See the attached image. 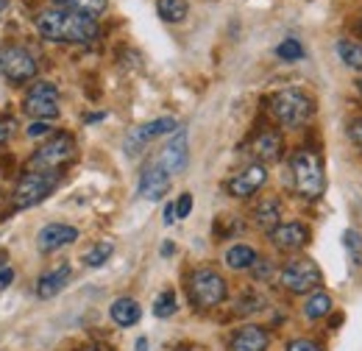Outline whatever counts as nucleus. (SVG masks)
Returning <instances> with one entry per match:
<instances>
[{
    "mask_svg": "<svg viewBox=\"0 0 362 351\" xmlns=\"http://www.w3.org/2000/svg\"><path fill=\"white\" fill-rule=\"evenodd\" d=\"M59 8H67V11H76V14H84V17H98L106 11V3L109 0H53Z\"/></svg>",
    "mask_w": 362,
    "mask_h": 351,
    "instance_id": "22",
    "label": "nucleus"
},
{
    "mask_svg": "<svg viewBox=\"0 0 362 351\" xmlns=\"http://www.w3.org/2000/svg\"><path fill=\"white\" fill-rule=\"evenodd\" d=\"M165 171L170 176H179L184 173V168H187V162H189V151H187V132L179 129V132L173 134V139L162 148V154H159V159H156Z\"/></svg>",
    "mask_w": 362,
    "mask_h": 351,
    "instance_id": "13",
    "label": "nucleus"
},
{
    "mask_svg": "<svg viewBox=\"0 0 362 351\" xmlns=\"http://www.w3.org/2000/svg\"><path fill=\"white\" fill-rule=\"evenodd\" d=\"M284 351H323V346H320V343H315V340L298 338V340H290V343H287V349H284Z\"/></svg>",
    "mask_w": 362,
    "mask_h": 351,
    "instance_id": "31",
    "label": "nucleus"
},
{
    "mask_svg": "<svg viewBox=\"0 0 362 351\" xmlns=\"http://www.w3.org/2000/svg\"><path fill=\"white\" fill-rule=\"evenodd\" d=\"M25 112L34 120H53L59 117V89L50 81H37L31 92L25 95Z\"/></svg>",
    "mask_w": 362,
    "mask_h": 351,
    "instance_id": "9",
    "label": "nucleus"
},
{
    "mask_svg": "<svg viewBox=\"0 0 362 351\" xmlns=\"http://www.w3.org/2000/svg\"><path fill=\"white\" fill-rule=\"evenodd\" d=\"M165 226H170V223H173V220H179L176 218V204H168V207H165Z\"/></svg>",
    "mask_w": 362,
    "mask_h": 351,
    "instance_id": "37",
    "label": "nucleus"
},
{
    "mask_svg": "<svg viewBox=\"0 0 362 351\" xmlns=\"http://www.w3.org/2000/svg\"><path fill=\"white\" fill-rule=\"evenodd\" d=\"M337 56L343 59L346 67L362 73V45L360 42H354V40H340V42H337Z\"/></svg>",
    "mask_w": 362,
    "mask_h": 351,
    "instance_id": "24",
    "label": "nucleus"
},
{
    "mask_svg": "<svg viewBox=\"0 0 362 351\" xmlns=\"http://www.w3.org/2000/svg\"><path fill=\"white\" fill-rule=\"evenodd\" d=\"M78 240V229L76 226H67V223H47L45 229L37 234V248L42 254H53L70 243Z\"/></svg>",
    "mask_w": 362,
    "mask_h": 351,
    "instance_id": "12",
    "label": "nucleus"
},
{
    "mask_svg": "<svg viewBox=\"0 0 362 351\" xmlns=\"http://www.w3.org/2000/svg\"><path fill=\"white\" fill-rule=\"evenodd\" d=\"M349 137H351V142H354V145H357V148L362 151V117L351 123V129H349Z\"/></svg>",
    "mask_w": 362,
    "mask_h": 351,
    "instance_id": "34",
    "label": "nucleus"
},
{
    "mask_svg": "<svg viewBox=\"0 0 362 351\" xmlns=\"http://www.w3.org/2000/svg\"><path fill=\"white\" fill-rule=\"evenodd\" d=\"M346 248H349L351 260H354L357 265H362V234L360 231H354V229L346 231Z\"/></svg>",
    "mask_w": 362,
    "mask_h": 351,
    "instance_id": "29",
    "label": "nucleus"
},
{
    "mask_svg": "<svg viewBox=\"0 0 362 351\" xmlns=\"http://www.w3.org/2000/svg\"><path fill=\"white\" fill-rule=\"evenodd\" d=\"M262 296H257V293H248L243 301H237V312L240 315H248V312H257V309H262Z\"/></svg>",
    "mask_w": 362,
    "mask_h": 351,
    "instance_id": "30",
    "label": "nucleus"
},
{
    "mask_svg": "<svg viewBox=\"0 0 362 351\" xmlns=\"http://www.w3.org/2000/svg\"><path fill=\"white\" fill-rule=\"evenodd\" d=\"M271 243L279 251H298L310 243V229L304 223H279L271 231Z\"/></svg>",
    "mask_w": 362,
    "mask_h": 351,
    "instance_id": "15",
    "label": "nucleus"
},
{
    "mask_svg": "<svg viewBox=\"0 0 362 351\" xmlns=\"http://www.w3.org/2000/svg\"><path fill=\"white\" fill-rule=\"evenodd\" d=\"M168 190H170V173L159 162H151L139 176V195L145 201H159Z\"/></svg>",
    "mask_w": 362,
    "mask_h": 351,
    "instance_id": "14",
    "label": "nucleus"
},
{
    "mask_svg": "<svg viewBox=\"0 0 362 351\" xmlns=\"http://www.w3.org/2000/svg\"><path fill=\"white\" fill-rule=\"evenodd\" d=\"M276 56L284 59V62H298V59H304V47H301L298 40H284L276 47Z\"/></svg>",
    "mask_w": 362,
    "mask_h": 351,
    "instance_id": "28",
    "label": "nucleus"
},
{
    "mask_svg": "<svg viewBox=\"0 0 362 351\" xmlns=\"http://www.w3.org/2000/svg\"><path fill=\"white\" fill-rule=\"evenodd\" d=\"M136 351H148V340H145V338L136 340Z\"/></svg>",
    "mask_w": 362,
    "mask_h": 351,
    "instance_id": "38",
    "label": "nucleus"
},
{
    "mask_svg": "<svg viewBox=\"0 0 362 351\" xmlns=\"http://www.w3.org/2000/svg\"><path fill=\"white\" fill-rule=\"evenodd\" d=\"M290 173H293V187L301 198L315 201L326 190V176H323V165L313 151H296L290 159Z\"/></svg>",
    "mask_w": 362,
    "mask_h": 351,
    "instance_id": "3",
    "label": "nucleus"
},
{
    "mask_svg": "<svg viewBox=\"0 0 362 351\" xmlns=\"http://www.w3.org/2000/svg\"><path fill=\"white\" fill-rule=\"evenodd\" d=\"M315 112V103L301 89H279L271 98V115L281 129H298L304 126Z\"/></svg>",
    "mask_w": 362,
    "mask_h": 351,
    "instance_id": "2",
    "label": "nucleus"
},
{
    "mask_svg": "<svg viewBox=\"0 0 362 351\" xmlns=\"http://www.w3.org/2000/svg\"><path fill=\"white\" fill-rule=\"evenodd\" d=\"M279 284L296 296H307V293H315L317 287L323 284V273L313 260H290V263L281 267L279 273Z\"/></svg>",
    "mask_w": 362,
    "mask_h": 351,
    "instance_id": "7",
    "label": "nucleus"
},
{
    "mask_svg": "<svg viewBox=\"0 0 362 351\" xmlns=\"http://www.w3.org/2000/svg\"><path fill=\"white\" fill-rule=\"evenodd\" d=\"M162 254H165V257H168V254H173V246H170V243H165V246H162Z\"/></svg>",
    "mask_w": 362,
    "mask_h": 351,
    "instance_id": "39",
    "label": "nucleus"
},
{
    "mask_svg": "<svg viewBox=\"0 0 362 351\" xmlns=\"http://www.w3.org/2000/svg\"><path fill=\"white\" fill-rule=\"evenodd\" d=\"M47 132H50V123H47V120H34V123L25 129V134H28L31 139H37V137H45Z\"/></svg>",
    "mask_w": 362,
    "mask_h": 351,
    "instance_id": "33",
    "label": "nucleus"
},
{
    "mask_svg": "<svg viewBox=\"0 0 362 351\" xmlns=\"http://www.w3.org/2000/svg\"><path fill=\"white\" fill-rule=\"evenodd\" d=\"M109 315H112V321H115L117 326L129 329V326H134L136 321L142 318V309H139V304H136L134 299L123 296V299L112 301V307H109Z\"/></svg>",
    "mask_w": 362,
    "mask_h": 351,
    "instance_id": "19",
    "label": "nucleus"
},
{
    "mask_svg": "<svg viewBox=\"0 0 362 351\" xmlns=\"http://www.w3.org/2000/svg\"><path fill=\"white\" fill-rule=\"evenodd\" d=\"M179 351H187V349H179Z\"/></svg>",
    "mask_w": 362,
    "mask_h": 351,
    "instance_id": "44",
    "label": "nucleus"
},
{
    "mask_svg": "<svg viewBox=\"0 0 362 351\" xmlns=\"http://www.w3.org/2000/svg\"><path fill=\"white\" fill-rule=\"evenodd\" d=\"M360 28H362V20H360Z\"/></svg>",
    "mask_w": 362,
    "mask_h": 351,
    "instance_id": "43",
    "label": "nucleus"
},
{
    "mask_svg": "<svg viewBox=\"0 0 362 351\" xmlns=\"http://www.w3.org/2000/svg\"><path fill=\"white\" fill-rule=\"evenodd\" d=\"M70 276H73V267L67 263L50 267L47 273H42V276L37 279V296H40V299H53V296H59V293L70 284Z\"/></svg>",
    "mask_w": 362,
    "mask_h": 351,
    "instance_id": "16",
    "label": "nucleus"
},
{
    "mask_svg": "<svg viewBox=\"0 0 362 351\" xmlns=\"http://www.w3.org/2000/svg\"><path fill=\"white\" fill-rule=\"evenodd\" d=\"M11 126H14V123H11V117H3V120H0V142L11 137Z\"/></svg>",
    "mask_w": 362,
    "mask_h": 351,
    "instance_id": "36",
    "label": "nucleus"
},
{
    "mask_svg": "<svg viewBox=\"0 0 362 351\" xmlns=\"http://www.w3.org/2000/svg\"><path fill=\"white\" fill-rule=\"evenodd\" d=\"M176 129H179L176 117H156V120H151V123L139 126V129H134V132L126 137V154H129V156H134V154H139L151 139L165 137V134H173Z\"/></svg>",
    "mask_w": 362,
    "mask_h": 351,
    "instance_id": "10",
    "label": "nucleus"
},
{
    "mask_svg": "<svg viewBox=\"0 0 362 351\" xmlns=\"http://www.w3.org/2000/svg\"><path fill=\"white\" fill-rule=\"evenodd\" d=\"M173 312H176V293H173V290L159 293L156 301H153V315H156V318H170Z\"/></svg>",
    "mask_w": 362,
    "mask_h": 351,
    "instance_id": "27",
    "label": "nucleus"
},
{
    "mask_svg": "<svg viewBox=\"0 0 362 351\" xmlns=\"http://www.w3.org/2000/svg\"><path fill=\"white\" fill-rule=\"evenodd\" d=\"M84 351H98V349H84Z\"/></svg>",
    "mask_w": 362,
    "mask_h": 351,
    "instance_id": "41",
    "label": "nucleus"
},
{
    "mask_svg": "<svg viewBox=\"0 0 362 351\" xmlns=\"http://www.w3.org/2000/svg\"><path fill=\"white\" fill-rule=\"evenodd\" d=\"M254 223L271 234L273 229L281 223V204L276 198H262V204H257L254 209Z\"/></svg>",
    "mask_w": 362,
    "mask_h": 351,
    "instance_id": "20",
    "label": "nucleus"
},
{
    "mask_svg": "<svg viewBox=\"0 0 362 351\" xmlns=\"http://www.w3.org/2000/svg\"><path fill=\"white\" fill-rule=\"evenodd\" d=\"M14 282V270L11 267H0V290H6Z\"/></svg>",
    "mask_w": 362,
    "mask_h": 351,
    "instance_id": "35",
    "label": "nucleus"
},
{
    "mask_svg": "<svg viewBox=\"0 0 362 351\" xmlns=\"http://www.w3.org/2000/svg\"><path fill=\"white\" fill-rule=\"evenodd\" d=\"M192 212V195L189 192H181L179 201H176V218H187Z\"/></svg>",
    "mask_w": 362,
    "mask_h": 351,
    "instance_id": "32",
    "label": "nucleus"
},
{
    "mask_svg": "<svg viewBox=\"0 0 362 351\" xmlns=\"http://www.w3.org/2000/svg\"><path fill=\"white\" fill-rule=\"evenodd\" d=\"M37 31L50 42L87 45L98 37V23L92 17L53 6V8H45L37 14Z\"/></svg>",
    "mask_w": 362,
    "mask_h": 351,
    "instance_id": "1",
    "label": "nucleus"
},
{
    "mask_svg": "<svg viewBox=\"0 0 362 351\" xmlns=\"http://www.w3.org/2000/svg\"><path fill=\"white\" fill-rule=\"evenodd\" d=\"M332 312V296L329 293H320L315 290L310 299H307V304H304V315L310 318V321H320V318H326Z\"/></svg>",
    "mask_w": 362,
    "mask_h": 351,
    "instance_id": "23",
    "label": "nucleus"
},
{
    "mask_svg": "<svg viewBox=\"0 0 362 351\" xmlns=\"http://www.w3.org/2000/svg\"><path fill=\"white\" fill-rule=\"evenodd\" d=\"M268 181V171H265V165H248L245 171H240L237 176H231L226 184L228 195H234V198H248V195H254L257 190H262V184Z\"/></svg>",
    "mask_w": 362,
    "mask_h": 351,
    "instance_id": "11",
    "label": "nucleus"
},
{
    "mask_svg": "<svg viewBox=\"0 0 362 351\" xmlns=\"http://www.w3.org/2000/svg\"><path fill=\"white\" fill-rule=\"evenodd\" d=\"M3 8H6V0H0V11H3Z\"/></svg>",
    "mask_w": 362,
    "mask_h": 351,
    "instance_id": "40",
    "label": "nucleus"
},
{
    "mask_svg": "<svg viewBox=\"0 0 362 351\" xmlns=\"http://www.w3.org/2000/svg\"><path fill=\"white\" fill-rule=\"evenodd\" d=\"M40 64L34 59L31 50L20 47V45H3L0 47V73L3 79H8L11 84H25L37 76Z\"/></svg>",
    "mask_w": 362,
    "mask_h": 351,
    "instance_id": "8",
    "label": "nucleus"
},
{
    "mask_svg": "<svg viewBox=\"0 0 362 351\" xmlns=\"http://www.w3.org/2000/svg\"><path fill=\"white\" fill-rule=\"evenodd\" d=\"M156 11H159V17L165 23H181L187 17L189 6H187V0H159L156 3Z\"/></svg>",
    "mask_w": 362,
    "mask_h": 351,
    "instance_id": "25",
    "label": "nucleus"
},
{
    "mask_svg": "<svg viewBox=\"0 0 362 351\" xmlns=\"http://www.w3.org/2000/svg\"><path fill=\"white\" fill-rule=\"evenodd\" d=\"M56 187H59V173L56 171H47V173H42V171H28V173L17 181L14 195H11V204L17 209H31V207L42 204Z\"/></svg>",
    "mask_w": 362,
    "mask_h": 351,
    "instance_id": "5",
    "label": "nucleus"
},
{
    "mask_svg": "<svg viewBox=\"0 0 362 351\" xmlns=\"http://www.w3.org/2000/svg\"><path fill=\"white\" fill-rule=\"evenodd\" d=\"M223 260H226V265L231 270H251L259 257H257V251H254L251 246H243V243H240V246H231V248H228Z\"/></svg>",
    "mask_w": 362,
    "mask_h": 351,
    "instance_id": "21",
    "label": "nucleus"
},
{
    "mask_svg": "<svg viewBox=\"0 0 362 351\" xmlns=\"http://www.w3.org/2000/svg\"><path fill=\"white\" fill-rule=\"evenodd\" d=\"M73 159H76V139L70 134H56L53 139L37 148V154L28 162V171H42V173L59 171Z\"/></svg>",
    "mask_w": 362,
    "mask_h": 351,
    "instance_id": "6",
    "label": "nucleus"
},
{
    "mask_svg": "<svg viewBox=\"0 0 362 351\" xmlns=\"http://www.w3.org/2000/svg\"><path fill=\"white\" fill-rule=\"evenodd\" d=\"M360 92H362V81H360Z\"/></svg>",
    "mask_w": 362,
    "mask_h": 351,
    "instance_id": "42",
    "label": "nucleus"
},
{
    "mask_svg": "<svg viewBox=\"0 0 362 351\" xmlns=\"http://www.w3.org/2000/svg\"><path fill=\"white\" fill-rule=\"evenodd\" d=\"M251 154L257 156L259 165H268V162H276L281 156V137L276 132H265L259 134L251 145Z\"/></svg>",
    "mask_w": 362,
    "mask_h": 351,
    "instance_id": "18",
    "label": "nucleus"
},
{
    "mask_svg": "<svg viewBox=\"0 0 362 351\" xmlns=\"http://www.w3.org/2000/svg\"><path fill=\"white\" fill-rule=\"evenodd\" d=\"M228 296V284L226 279L212 270V267H198L192 276H189V299L192 304L201 309H212L218 304H223Z\"/></svg>",
    "mask_w": 362,
    "mask_h": 351,
    "instance_id": "4",
    "label": "nucleus"
},
{
    "mask_svg": "<svg viewBox=\"0 0 362 351\" xmlns=\"http://www.w3.org/2000/svg\"><path fill=\"white\" fill-rule=\"evenodd\" d=\"M271 343V335L268 329L262 326H243L234 332L231 343H228V351H265Z\"/></svg>",
    "mask_w": 362,
    "mask_h": 351,
    "instance_id": "17",
    "label": "nucleus"
},
{
    "mask_svg": "<svg viewBox=\"0 0 362 351\" xmlns=\"http://www.w3.org/2000/svg\"><path fill=\"white\" fill-rule=\"evenodd\" d=\"M115 254V246L109 243V240H103V243H95L90 251L84 254V265L87 267H100V265L109 263V257Z\"/></svg>",
    "mask_w": 362,
    "mask_h": 351,
    "instance_id": "26",
    "label": "nucleus"
}]
</instances>
